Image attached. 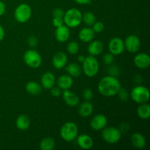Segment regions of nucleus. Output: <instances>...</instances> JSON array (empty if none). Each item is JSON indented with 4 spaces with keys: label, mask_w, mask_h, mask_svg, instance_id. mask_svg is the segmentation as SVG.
Listing matches in <instances>:
<instances>
[{
    "label": "nucleus",
    "mask_w": 150,
    "mask_h": 150,
    "mask_svg": "<svg viewBox=\"0 0 150 150\" xmlns=\"http://www.w3.org/2000/svg\"><path fill=\"white\" fill-rule=\"evenodd\" d=\"M121 87V83L117 78L109 75L102 78L98 82V92L104 97H113L117 95Z\"/></svg>",
    "instance_id": "1"
},
{
    "label": "nucleus",
    "mask_w": 150,
    "mask_h": 150,
    "mask_svg": "<svg viewBox=\"0 0 150 150\" xmlns=\"http://www.w3.org/2000/svg\"><path fill=\"white\" fill-rule=\"evenodd\" d=\"M64 25L69 28L78 27L82 22V13L76 7H73L64 12L63 16Z\"/></svg>",
    "instance_id": "2"
},
{
    "label": "nucleus",
    "mask_w": 150,
    "mask_h": 150,
    "mask_svg": "<svg viewBox=\"0 0 150 150\" xmlns=\"http://www.w3.org/2000/svg\"><path fill=\"white\" fill-rule=\"evenodd\" d=\"M82 72L85 76L89 78L95 77L98 75L100 70V64L96 57L89 55L86 57L85 60L82 63Z\"/></svg>",
    "instance_id": "3"
},
{
    "label": "nucleus",
    "mask_w": 150,
    "mask_h": 150,
    "mask_svg": "<svg viewBox=\"0 0 150 150\" xmlns=\"http://www.w3.org/2000/svg\"><path fill=\"white\" fill-rule=\"evenodd\" d=\"M59 134L63 140L67 142H71L76 140L79 136V127L73 122H67L61 127Z\"/></svg>",
    "instance_id": "4"
},
{
    "label": "nucleus",
    "mask_w": 150,
    "mask_h": 150,
    "mask_svg": "<svg viewBox=\"0 0 150 150\" xmlns=\"http://www.w3.org/2000/svg\"><path fill=\"white\" fill-rule=\"evenodd\" d=\"M130 97L136 103H145L149 100L150 92L147 87L139 84L132 89Z\"/></svg>",
    "instance_id": "5"
},
{
    "label": "nucleus",
    "mask_w": 150,
    "mask_h": 150,
    "mask_svg": "<svg viewBox=\"0 0 150 150\" xmlns=\"http://www.w3.org/2000/svg\"><path fill=\"white\" fill-rule=\"evenodd\" d=\"M101 137L103 140L109 144H114L120 142L122 133L120 129L115 127H105L101 130Z\"/></svg>",
    "instance_id": "6"
},
{
    "label": "nucleus",
    "mask_w": 150,
    "mask_h": 150,
    "mask_svg": "<svg viewBox=\"0 0 150 150\" xmlns=\"http://www.w3.org/2000/svg\"><path fill=\"white\" fill-rule=\"evenodd\" d=\"M32 10L30 6L26 3H22L17 6L14 11V17L16 21L24 23L29 21L32 17Z\"/></svg>",
    "instance_id": "7"
},
{
    "label": "nucleus",
    "mask_w": 150,
    "mask_h": 150,
    "mask_svg": "<svg viewBox=\"0 0 150 150\" xmlns=\"http://www.w3.org/2000/svg\"><path fill=\"white\" fill-rule=\"evenodd\" d=\"M23 61L28 67L33 69H37L42 64V57L37 51L29 49L25 51L23 54Z\"/></svg>",
    "instance_id": "8"
},
{
    "label": "nucleus",
    "mask_w": 150,
    "mask_h": 150,
    "mask_svg": "<svg viewBox=\"0 0 150 150\" xmlns=\"http://www.w3.org/2000/svg\"><path fill=\"white\" fill-rule=\"evenodd\" d=\"M108 49L109 52L114 56H118L124 52L125 44L124 40L119 37H114L110 40L108 42Z\"/></svg>",
    "instance_id": "9"
},
{
    "label": "nucleus",
    "mask_w": 150,
    "mask_h": 150,
    "mask_svg": "<svg viewBox=\"0 0 150 150\" xmlns=\"http://www.w3.org/2000/svg\"><path fill=\"white\" fill-rule=\"evenodd\" d=\"M125 48L128 52L135 54L138 52L141 47V40L138 36L135 35H130L127 36L124 40Z\"/></svg>",
    "instance_id": "10"
},
{
    "label": "nucleus",
    "mask_w": 150,
    "mask_h": 150,
    "mask_svg": "<svg viewBox=\"0 0 150 150\" xmlns=\"http://www.w3.org/2000/svg\"><path fill=\"white\" fill-rule=\"evenodd\" d=\"M108 124V120L103 114H97L94 116L90 121V127L95 131H100L105 128Z\"/></svg>",
    "instance_id": "11"
},
{
    "label": "nucleus",
    "mask_w": 150,
    "mask_h": 150,
    "mask_svg": "<svg viewBox=\"0 0 150 150\" xmlns=\"http://www.w3.org/2000/svg\"><path fill=\"white\" fill-rule=\"evenodd\" d=\"M68 59L65 53L62 51L57 52L52 58V65L57 70H61V69L65 67L67 64Z\"/></svg>",
    "instance_id": "12"
},
{
    "label": "nucleus",
    "mask_w": 150,
    "mask_h": 150,
    "mask_svg": "<svg viewBox=\"0 0 150 150\" xmlns=\"http://www.w3.org/2000/svg\"><path fill=\"white\" fill-rule=\"evenodd\" d=\"M62 96L63 100L70 107H76L79 105L80 103V99L78 95L76 93H73L70 89H66L63 90L62 92Z\"/></svg>",
    "instance_id": "13"
},
{
    "label": "nucleus",
    "mask_w": 150,
    "mask_h": 150,
    "mask_svg": "<svg viewBox=\"0 0 150 150\" xmlns=\"http://www.w3.org/2000/svg\"><path fill=\"white\" fill-rule=\"evenodd\" d=\"M134 64L139 69H147L150 66V57L146 53H139L134 57Z\"/></svg>",
    "instance_id": "14"
},
{
    "label": "nucleus",
    "mask_w": 150,
    "mask_h": 150,
    "mask_svg": "<svg viewBox=\"0 0 150 150\" xmlns=\"http://www.w3.org/2000/svg\"><path fill=\"white\" fill-rule=\"evenodd\" d=\"M70 37V28L67 27L66 25L63 24L59 27L56 28L55 30V38L58 42H65L69 40Z\"/></svg>",
    "instance_id": "15"
},
{
    "label": "nucleus",
    "mask_w": 150,
    "mask_h": 150,
    "mask_svg": "<svg viewBox=\"0 0 150 150\" xmlns=\"http://www.w3.org/2000/svg\"><path fill=\"white\" fill-rule=\"evenodd\" d=\"M56 78L51 72L47 71L42 74L40 79V85L43 89H51L55 86Z\"/></svg>",
    "instance_id": "16"
},
{
    "label": "nucleus",
    "mask_w": 150,
    "mask_h": 150,
    "mask_svg": "<svg viewBox=\"0 0 150 150\" xmlns=\"http://www.w3.org/2000/svg\"><path fill=\"white\" fill-rule=\"evenodd\" d=\"M78 146L83 149H89L93 146L94 141L90 136L87 134H81L76 138Z\"/></svg>",
    "instance_id": "17"
},
{
    "label": "nucleus",
    "mask_w": 150,
    "mask_h": 150,
    "mask_svg": "<svg viewBox=\"0 0 150 150\" xmlns=\"http://www.w3.org/2000/svg\"><path fill=\"white\" fill-rule=\"evenodd\" d=\"M89 44L88 45L87 50L89 55L96 57V56H98L100 54H102V52L103 51L104 45L101 41L94 40H93L91 42H89Z\"/></svg>",
    "instance_id": "18"
},
{
    "label": "nucleus",
    "mask_w": 150,
    "mask_h": 150,
    "mask_svg": "<svg viewBox=\"0 0 150 150\" xmlns=\"http://www.w3.org/2000/svg\"><path fill=\"white\" fill-rule=\"evenodd\" d=\"M57 84L62 90L70 89L73 84V78L68 74L62 75L58 78L57 81Z\"/></svg>",
    "instance_id": "19"
},
{
    "label": "nucleus",
    "mask_w": 150,
    "mask_h": 150,
    "mask_svg": "<svg viewBox=\"0 0 150 150\" xmlns=\"http://www.w3.org/2000/svg\"><path fill=\"white\" fill-rule=\"evenodd\" d=\"M95 33L92 29V27H83L79 31V38L81 42H89L93 40L95 38Z\"/></svg>",
    "instance_id": "20"
},
{
    "label": "nucleus",
    "mask_w": 150,
    "mask_h": 150,
    "mask_svg": "<svg viewBox=\"0 0 150 150\" xmlns=\"http://www.w3.org/2000/svg\"><path fill=\"white\" fill-rule=\"evenodd\" d=\"M94 106L90 101L85 100L79 105L78 108L79 114L82 117H89L93 112Z\"/></svg>",
    "instance_id": "21"
},
{
    "label": "nucleus",
    "mask_w": 150,
    "mask_h": 150,
    "mask_svg": "<svg viewBox=\"0 0 150 150\" xmlns=\"http://www.w3.org/2000/svg\"><path fill=\"white\" fill-rule=\"evenodd\" d=\"M65 70L69 76L73 78H77L82 73V67L79 63L71 62L65 66Z\"/></svg>",
    "instance_id": "22"
},
{
    "label": "nucleus",
    "mask_w": 150,
    "mask_h": 150,
    "mask_svg": "<svg viewBox=\"0 0 150 150\" xmlns=\"http://www.w3.org/2000/svg\"><path fill=\"white\" fill-rule=\"evenodd\" d=\"M31 124V120L27 114H21L17 117L16 126L18 130H26Z\"/></svg>",
    "instance_id": "23"
},
{
    "label": "nucleus",
    "mask_w": 150,
    "mask_h": 150,
    "mask_svg": "<svg viewBox=\"0 0 150 150\" xmlns=\"http://www.w3.org/2000/svg\"><path fill=\"white\" fill-rule=\"evenodd\" d=\"M130 141H131V143L133 144V146H134L137 149H144L146 146V138L142 133H133L132 135L131 138H130Z\"/></svg>",
    "instance_id": "24"
},
{
    "label": "nucleus",
    "mask_w": 150,
    "mask_h": 150,
    "mask_svg": "<svg viewBox=\"0 0 150 150\" xmlns=\"http://www.w3.org/2000/svg\"><path fill=\"white\" fill-rule=\"evenodd\" d=\"M25 89L30 95L37 96L40 95L42 92V87L39 83L36 81H29L25 86Z\"/></svg>",
    "instance_id": "25"
},
{
    "label": "nucleus",
    "mask_w": 150,
    "mask_h": 150,
    "mask_svg": "<svg viewBox=\"0 0 150 150\" xmlns=\"http://www.w3.org/2000/svg\"><path fill=\"white\" fill-rule=\"evenodd\" d=\"M137 115L142 120H148L150 117V106L147 103L139 104L137 108Z\"/></svg>",
    "instance_id": "26"
},
{
    "label": "nucleus",
    "mask_w": 150,
    "mask_h": 150,
    "mask_svg": "<svg viewBox=\"0 0 150 150\" xmlns=\"http://www.w3.org/2000/svg\"><path fill=\"white\" fill-rule=\"evenodd\" d=\"M55 141L51 137L44 138L40 143V148L42 150H52L55 147Z\"/></svg>",
    "instance_id": "27"
},
{
    "label": "nucleus",
    "mask_w": 150,
    "mask_h": 150,
    "mask_svg": "<svg viewBox=\"0 0 150 150\" xmlns=\"http://www.w3.org/2000/svg\"><path fill=\"white\" fill-rule=\"evenodd\" d=\"M96 21V16L92 12H86L84 14H82V21L87 26L92 27Z\"/></svg>",
    "instance_id": "28"
},
{
    "label": "nucleus",
    "mask_w": 150,
    "mask_h": 150,
    "mask_svg": "<svg viewBox=\"0 0 150 150\" xmlns=\"http://www.w3.org/2000/svg\"><path fill=\"white\" fill-rule=\"evenodd\" d=\"M80 46L76 41H70L67 45V51L71 55H75L79 53Z\"/></svg>",
    "instance_id": "29"
},
{
    "label": "nucleus",
    "mask_w": 150,
    "mask_h": 150,
    "mask_svg": "<svg viewBox=\"0 0 150 150\" xmlns=\"http://www.w3.org/2000/svg\"><path fill=\"white\" fill-rule=\"evenodd\" d=\"M118 95V98L120 100L123 101V102H125L128 100L129 96H130V94L128 93L127 90L125 88H120V89L119 90V92L117 94Z\"/></svg>",
    "instance_id": "30"
},
{
    "label": "nucleus",
    "mask_w": 150,
    "mask_h": 150,
    "mask_svg": "<svg viewBox=\"0 0 150 150\" xmlns=\"http://www.w3.org/2000/svg\"><path fill=\"white\" fill-rule=\"evenodd\" d=\"M108 66H109L108 68V75H109V76H114V77H117V76H119V74H120V68H119L118 66L116 65V64H114L113 63Z\"/></svg>",
    "instance_id": "31"
},
{
    "label": "nucleus",
    "mask_w": 150,
    "mask_h": 150,
    "mask_svg": "<svg viewBox=\"0 0 150 150\" xmlns=\"http://www.w3.org/2000/svg\"><path fill=\"white\" fill-rule=\"evenodd\" d=\"M114 57L115 56L111 54V53H106L103 57V62L106 65H110V64H111L114 62Z\"/></svg>",
    "instance_id": "32"
},
{
    "label": "nucleus",
    "mask_w": 150,
    "mask_h": 150,
    "mask_svg": "<svg viewBox=\"0 0 150 150\" xmlns=\"http://www.w3.org/2000/svg\"><path fill=\"white\" fill-rule=\"evenodd\" d=\"M104 28H105V26H104V23L101 21H97L92 25V28L93 31L95 32V33H101L104 30Z\"/></svg>",
    "instance_id": "33"
},
{
    "label": "nucleus",
    "mask_w": 150,
    "mask_h": 150,
    "mask_svg": "<svg viewBox=\"0 0 150 150\" xmlns=\"http://www.w3.org/2000/svg\"><path fill=\"white\" fill-rule=\"evenodd\" d=\"M93 92L89 88H86L82 91V97L85 100L90 101L93 98Z\"/></svg>",
    "instance_id": "34"
},
{
    "label": "nucleus",
    "mask_w": 150,
    "mask_h": 150,
    "mask_svg": "<svg viewBox=\"0 0 150 150\" xmlns=\"http://www.w3.org/2000/svg\"><path fill=\"white\" fill-rule=\"evenodd\" d=\"M51 93L52 95V96L55 97V98H59L62 95V90L60 89L58 86H53L51 89Z\"/></svg>",
    "instance_id": "35"
},
{
    "label": "nucleus",
    "mask_w": 150,
    "mask_h": 150,
    "mask_svg": "<svg viewBox=\"0 0 150 150\" xmlns=\"http://www.w3.org/2000/svg\"><path fill=\"white\" fill-rule=\"evenodd\" d=\"M52 14L54 17H59V18H63L64 15V11L62 8L57 7V8L54 9L52 12Z\"/></svg>",
    "instance_id": "36"
},
{
    "label": "nucleus",
    "mask_w": 150,
    "mask_h": 150,
    "mask_svg": "<svg viewBox=\"0 0 150 150\" xmlns=\"http://www.w3.org/2000/svg\"><path fill=\"white\" fill-rule=\"evenodd\" d=\"M53 25L55 26L56 28L59 27L60 26H62L64 23V20H63V18H59V17H54L52 21Z\"/></svg>",
    "instance_id": "37"
},
{
    "label": "nucleus",
    "mask_w": 150,
    "mask_h": 150,
    "mask_svg": "<svg viewBox=\"0 0 150 150\" xmlns=\"http://www.w3.org/2000/svg\"><path fill=\"white\" fill-rule=\"evenodd\" d=\"M27 42L29 45V46L34 48V47L37 46L38 43V39L35 36H30L27 40Z\"/></svg>",
    "instance_id": "38"
},
{
    "label": "nucleus",
    "mask_w": 150,
    "mask_h": 150,
    "mask_svg": "<svg viewBox=\"0 0 150 150\" xmlns=\"http://www.w3.org/2000/svg\"><path fill=\"white\" fill-rule=\"evenodd\" d=\"M120 130L121 131V133H126V132L130 130V125L127 124V123H122L120 126Z\"/></svg>",
    "instance_id": "39"
},
{
    "label": "nucleus",
    "mask_w": 150,
    "mask_h": 150,
    "mask_svg": "<svg viewBox=\"0 0 150 150\" xmlns=\"http://www.w3.org/2000/svg\"><path fill=\"white\" fill-rule=\"evenodd\" d=\"M6 11V5L1 0H0V17L4 14Z\"/></svg>",
    "instance_id": "40"
},
{
    "label": "nucleus",
    "mask_w": 150,
    "mask_h": 150,
    "mask_svg": "<svg viewBox=\"0 0 150 150\" xmlns=\"http://www.w3.org/2000/svg\"><path fill=\"white\" fill-rule=\"evenodd\" d=\"M77 4H81V5H85V4H90L91 0H74Z\"/></svg>",
    "instance_id": "41"
},
{
    "label": "nucleus",
    "mask_w": 150,
    "mask_h": 150,
    "mask_svg": "<svg viewBox=\"0 0 150 150\" xmlns=\"http://www.w3.org/2000/svg\"><path fill=\"white\" fill-rule=\"evenodd\" d=\"M5 36V32H4V29L3 28V26L0 24V42L3 40V39L4 38Z\"/></svg>",
    "instance_id": "42"
},
{
    "label": "nucleus",
    "mask_w": 150,
    "mask_h": 150,
    "mask_svg": "<svg viewBox=\"0 0 150 150\" xmlns=\"http://www.w3.org/2000/svg\"><path fill=\"white\" fill-rule=\"evenodd\" d=\"M142 81V76H139V75H136V76L134 77V82L136 83L137 85L140 84L141 82Z\"/></svg>",
    "instance_id": "43"
},
{
    "label": "nucleus",
    "mask_w": 150,
    "mask_h": 150,
    "mask_svg": "<svg viewBox=\"0 0 150 150\" xmlns=\"http://www.w3.org/2000/svg\"><path fill=\"white\" fill-rule=\"evenodd\" d=\"M85 58H86V57H85L84 55H83V54L79 55V57H78V62H79V64H82V63L83 62V61L85 60Z\"/></svg>",
    "instance_id": "44"
}]
</instances>
